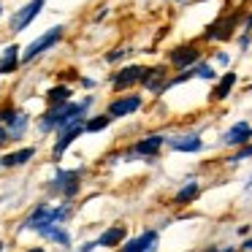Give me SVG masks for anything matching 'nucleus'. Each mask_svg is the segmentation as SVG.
I'll return each instance as SVG.
<instances>
[{"instance_id": "obj_1", "label": "nucleus", "mask_w": 252, "mask_h": 252, "mask_svg": "<svg viewBox=\"0 0 252 252\" xmlns=\"http://www.w3.org/2000/svg\"><path fill=\"white\" fill-rule=\"evenodd\" d=\"M93 106V98H84V100H68L63 106H49L46 114H41L38 120V130L41 133H52V130H63L68 127L71 122L79 120H87V109Z\"/></svg>"}, {"instance_id": "obj_2", "label": "nucleus", "mask_w": 252, "mask_h": 252, "mask_svg": "<svg viewBox=\"0 0 252 252\" xmlns=\"http://www.w3.org/2000/svg\"><path fill=\"white\" fill-rule=\"evenodd\" d=\"M68 214H71V203H68V201L60 203V206H52V203H38V206H35L33 212L25 217L22 228L41 233V230L49 228V225H63L68 220Z\"/></svg>"}, {"instance_id": "obj_3", "label": "nucleus", "mask_w": 252, "mask_h": 252, "mask_svg": "<svg viewBox=\"0 0 252 252\" xmlns=\"http://www.w3.org/2000/svg\"><path fill=\"white\" fill-rule=\"evenodd\" d=\"M79 190H82V171L79 168H71V171L57 168L55 179L49 182V192L65 198V201H73L79 195Z\"/></svg>"}, {"instance_id": "obj_4", "label": "nucleus", "mask_w": 252, "mask_h": 252, "mask_svg": "<svg viewBox=\"0 0 252 252\" xmlns=\"http://www.w3.org/2000/svg\"><path fill=\"white\" fill-rule=\"evenodd\" d=\"M63 33H65V28H63V25H57V28L46 30V33H44V35H38V38H35L33 44L25 46V52L19 55V63H33L38 55H44L46 49H52V46H55L57 41L63 38Z\"/></svg>"}, {"instance_id": "obj_5", "label": "nucleus", "mask_w": 252, "mask_h": 252, "mask_svg": "<svg viewBox=\"0 0 252 252\" xmlns=\"http://www.w3.org/2000/svg\"><path fill=\"white\" fill-rule=\"evenodd\" d=\"M0 125L8 130V138H11V141H19V138L25 136V130H28V125H30V117L25 114V111L14 109V106H6V109H0Z\"/></svg>"}, {"instance_id": "obj_6", "label": "nucleus", "mask_w": 252, "mask_h": 252, "mask_svg": "<svg viewBox=\"0 0 252 252\" xmlns=\"http://www.w3.org/2000/svg\"><path fill=\"white\" fill-rule=\"evenodd\" d=\"M46 6V0H30V3H25L22 8H17V11L11 14V19H8V28H11V33H22V30H28L30 25L35 22V17L41 14V8Z\"/></svg>"}, {"instance_id": "obj_7", "label": "nucleus", "mask_w": 252, "mask_h": 252, "mask_svg": "<svg viewBox=\"0 0 252 252\" xmlns=\"http://www.w3.org/2000/svg\"><path fill=\"white\" fill-rule=\"evenodd\" d=\"M84 133V120H79V122H71L68 127H63V130H57V141H55V147H52V160H60L63 155H65V149L71 147L73 141H76L79 136Z\"/></svg>"}, {"instance_id": "obj_8", "label": "nucleus", "mask_w": 252, "mask_h": 252, "mask_svg": "<svg viewBox=\"0 0 252 252\" xmlns=\"http://www.w3.org/2000/svg\"><path fill=\"white\" fill-rule=\"evenodd\" d=\"M236 25H239V14H233V17H220L214 25H209L206 33H203V38L206 41H225L233 35Z\"/></svg>"}, {"instance_id": "obj_9", "label": "nucleus", "mask_w": 252, "mask_h": 252, "mask_svg": "<svg viewBox=\"0 0 252 252\" xmlns=\"http://www.w3.org/2000/svg\"><path fill=\"white\" fill-rule=\"evenodd\" d=\"M141 95H122V98H114L109 103V109H106V114L111 117V120H117V117H127L133 114V111L141 109Z\"/></svg>"}, {"instance_id": "obj_10", "label": "nucleus", "mask_w": 252, "mask_h": 252, "mask_svg": "<svg viewBox=\"0 0 252 252\" xmlns=\"http://www.w3.org/2000/svg\"><path fill=\"white\" fill-rule=\"evenodd\" d=\"M144 71H147V68H141V65L122 68V71H117L114 76H111V87L114 90H127V87H133V84H141Z\"/></svg>"}, {"instance_id": "obj_11", "label": "nucleus", "mask_w": 252, "mask_h": 252, "mask_svg": "<svg viewBox=\"0 0 252 252\" xmlns=\"http://www.w3.org/2000/svg\"><path fill=\"white\" fill-rule=\"evenodd\" d=\"M158 250V230H144L141 236L125 241V247H120L117 252H155Z\"/></svg>"}, {"instance_id": "obj_12", "label": "nucleus", "mask_w": 252, "mask_h": 252, "mask_svg": "<svg viewBox=\"0 0 252 252\" xmlns=\"http://www.w3.org/2000/svg\"><path fill=\"white\" fill-rule=\"evenodd\" d=\"M168 60H171V65L174 68H179V71H187L190 65H195L198 60H201V52H198V46H179V49H174L168 55Z\"/></svg>"}, {"instance_id": "obj_13", "label": "nucleus", "mask_w": 252, "mask_h": 252, "mask_svg": "<svg viewBox=\"0 0 252 252\" xmlns=\"http://www.w3.org/2000/svg\"><path fill=\"white\" fill-rule=\"evenodd\" d=\"M165 136H149V138H141V141L136 144V147L130 149V155L127 158H155V155L160 152V147H163Z\"/></svg>"}, {"instance_id": "obj_14", "label": "nucleus", "mask_w": 252, "mask_h": 252, "mask_svg": "<svg viewBox=\"0 0 252 252\" xmlns=\"http://www.w3.org/2000/svg\"><path fill=\"white\" fill-rule=\"evenodd\" d=\"M35 158V147H22L17 152H6L0 158V168H19V165L30 163Z\"/></svg>"}, {"instance_id": "obj_15", "label": "nucleus", "mask_w": 252, "mask_h": 252, "mask_svg": "<svg viewBox=\"0 0 252 252\" xmlns=\"http://www.w3.org/2000/svg\"><path fill=\"white\" fill-rule=\"evenodd\" d=\"M125 236H127V228H125V225H109V228H106L103 233L98 236V239H95V244L114 250V247H120L122 241H125Z\"/></svg>"}, {"instance_id": "obj_16", "label": "nucleus", "mask_w": 252, "mask_h": 252, "mask_svg": "<svg viewBox=\"0 0 252 252\" xmlns=\"http://www.w3.org/2000/svg\"><path fill=\"white\" fill-rule=\"evenodd\" d=\"M141 84L149 90V93H163L165 87H168V79H165V68H147L144 71V79H141Z\"/></svg>"}, {"instance_id": "obj_17", "label": "nucleus", "mask_w": 252, "mask_h": 252, "mask_svg": "<svg viewBox=\"0 0 252 252\" xmlns=\"http://www.w3.org/2000/svg\"><path fill=\"white\" fill-rule=\"evenodd\" d=\"M252 141V125L250 122H236L228 133H225V144L230 147H244V144Z\"/></svg>"}, {"instance_id": "obj_18", "label": "nucleus", "mask_w": 252, "mask_h": 252, "mask_svg": "<svg viewBox=\"0 0 252 252\" xmlns=\"http://www.w3.org/2000/svg\"><path fill=\"white\" fill-rule=\"evenodd\" d=\"M19 46L17 44H8L6 49H3V55H0V76H8V73H14L19 68Z\"/></svg>"}, {"instance_id": "obj_19", "label": "nucleus", "mask_w": 252, "mask_h": 252, "mask_svg": "<svg viewBox=\"0 0 252 252\" xmlns=\"http://www.w3.org/2000/svg\"><path fill=\"white\" fill-rule=\"evenodd\" d=\"M168 144L176 152H201L203 149V141L195 133H190V136H174V138H168Z\"/></svg>"}, {"instance_id": "obj_20", "label": "nucleus", "mask_w": 252, "mask_h": 252, "mask_svg": "<svg viewBox=\"0 0 252 252\" xmlns=\"http://www.w3.org/2000/svg\"><path fill=\"white\" fill-rule=\"evenodd\" d=\"M38 236H44V239L55 241V244H60V247H71V233H68L63 225H49V228H44Z\"/></svg>"}, {"instance_id": "obj_21", "label": "nucleus", "mask_w": 252, "mask_h": 252, "mask_svg": "<svg viewBox=\"0 0 252 252\" xmlns=\"http://www.w3.org/2000/svg\"><path fill=\"white\" fill-rule=\"evenodd\" d=\"M71 87L68 84H57V87H52L49 93H46V103L49 106H63V103H68L71 100Z\"/></svg>"}, {"instance_id": "obj_22", "label": "nucleus", "mask_w": 252, "mask_h": 252, "mask_svg": "<svg viewBox=\"0 0 252 252\" xmlns=\"http://www.w3.org/2000/svg\"><path fill=\"white\" fill-rule=\"evenodd\" d=\"M195 195H198V182L190 179V182H187V185L174 195V206H185V203H192V201H195Z\"/></svg>"}, {"instance_id": "obj_23", "label": "nucleus", "mask_w": 252, "mask_h": 252, "mask_svg": "<svg viewBox=\"0 0 252 252\" xmlns=\"http://www.w3.org/2000/svg\"><path fill=\"white\" fill-rule=\"evenodd\" d=\"M233 84H236V73H233V71H230V73H225V76L220 79V84L214 87L212 100H225V98H228V93L233 90Z\"/></svg>"}, {"instance_id": "obj_24", "label": "nucleus", "mask_w": 252, "mask_h": 252, "mask_svg": "<svg viewBox=\"0 0 252 252\" xmlns=\"http://www.w3.org/2000/svg\"><path fill=\"white\" fill-rule=\"evenodd\" d=\"M111 125V117L109 114H100V117H90L84 120V133H100Z\"/></svg>"}, {"instance_id": "obj_25", "label": "nucleus", "mask_w": 252, "mask_h": 252, "mask_svg": "<svg viewBox=\"0 0 252 252\" xmlns=\"http://www.w3.org/2000/svg\"><path fill=\"white\" fill-rule=\"evenodd\" d=\"M192 73H195L198 79H206V82H212V79H214V68L206 65V63H198V65H192Z\"/></svg>"}, {"instance_id": "obj_26", "label": "nucleus", "mask_w": 252, "mask_h": 252, "mask_svg": "<svg viewBox=\"0 0 252 252\" xmlns=\"http://www.w3.org/2000/svg\"><path fill=\"white\" fill-rule=\"evenodd\" d=\"M247 158H252V144H244V149H239V152L233 155V163H239V160H247Z\"/></svg>"}, {"instance_id": "obj_27", "label": "nucleus", "mask_w": 252, "mask_h": 252, "mask_svg": "<svg viewBox=\"0 0 252 252\" xmlns=\"http://www.w3.org/2000/svg\"><path fill=\"white\" fill-rule=\"evenodd\" d=\"M125 55H127L125 49H114V52H109V55H106V63H117L120 57H125Z\"/></svg>"}, {"instance_id": "obj_28", "label": "nucleus", "mask_w": 252, "mask_h": 252, "mask_svg": "<svg viewBox=\"0 0 252 252\" xmlns=\"http://www.w3.org/2000/svg\"><path fill=\"white\" fill-rule=\"evenodd\" d=\"M8 141H11V138H8V130H6V127H3V125H0V149L6 147Z\"/></svg>"}, {"instance_id": "obj_29", "label": "nucleus", "mask_w": 252, "mask_h": 252, "mask_svg": "<svg viewBox=\"0 0 252 252\" xmlns=\"http://www.w3.org/2000/svg\"><path fill=\"white\" fill-rule=\"evenodd\" d=\"M98 250V244L95 241H87V244H82V250H76V252H95Z\"/></svg>"}, {"instance_id": "obj_30", "label": "nucleus", "mask_w": 252, "mask_h": 252, "mask_svg": "<svg viewBox=\"0 0 252 252\" xmlns=\"http://www.w3.org/2000/svg\"><path fill=\"white\" fill-rule=\"evenodd\" d=\"M28 252H46V250H44V247H30Z\"/></svg>"}, {"instance_id": "obj_31", "label": "nucleus", "mask_w": 252, "mask_h": 252, "mask_svg": "<svg viewBox=\"0 0 252 252\" xmlns=\"http://www.w3.org/2000/svg\"><path fill=\"white\" fill-rule=\"evenodd\" d=\"M241 247H244V250H252V239H250V241H244Z\"/></svg>"}, {"instance_id": "obj_32", "label": "nucleus", "mask_w": 252, "mask_h": 252, "mask_svg": "<svg viewBox=\"0 0 252 252\" xmlns=\"http://www.w3.org/2000/svg\"><path fill=\"white\" fill-rule=\"evenodd\" d=\"M247 30H252V14L247 17Z\"/></svg>"}, {"instance_id": "obj_33", "label": "nucleus", "mask_w": 252, "mask_h": 252, "mask_svg": "<svg viewBox=\"0 0 252 252\" xmlns=\"http://www.w3.org/2000/svg\"><path fill=\"white\" fill-rule=\"evenodd\" d=\"M206 252H217V250H214V247H209V250H206Z\"/></svg>"}, {"instance_id": "obj_34", "label": "nucleus", "mask_w": 252, "mask_h": 252, "mask_svg": "<svg viewBox=\"0 0 252 252\" xmlns=\"http://www.w3.org/2000/svg\"><path fill=\"white\" fill-rule=\"evenodd\" d=\"M0 252H3V241H0Z\"/></svg>"}, {"instance_id": "obj_35", "label": "nucleus", "mask_w": 252, "mask_h": 252, "mask_svg": "<svg viewBox=\"0 0 252 252\" xmlns=\"http://www.w3.org/2000/svg\"><path fill=\"white\" fill-rule=\"evenodd\" d=\"M0 17H3V6H0Z\"/></svg>"}]
</instances>
